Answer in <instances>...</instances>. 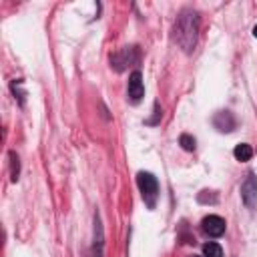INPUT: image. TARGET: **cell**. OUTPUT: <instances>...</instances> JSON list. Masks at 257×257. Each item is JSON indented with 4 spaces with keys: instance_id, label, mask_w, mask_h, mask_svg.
I'll list each match as a JSON object with an SVG mask.
<instances>
[{
    "instance_id": "cell-4",
    "label": "cell",
    "mask_w": 257,
    "mask_h": 257,
    "mask_svg": "<svg viewBox=\"0 0 257 257\" xmlns=\"http://www.w3.org/2000/svg\"><path fill=\"white\" fill-rule=\"evenodd\" d=\"M203 231L209 237H221L225 233V219H221L219 215H209L203 219Z\"/></svg>"
},
{
    "instance_id": "cell-9",
    "label": "cell",
    "mask_w": 257,
    "mask_h": 257,
    "mask_svg": "<svg viewBox=\"0 0 257 257\" xmlns=\"http://www.w3.org/2000/svg\"><path fill=\"white\" fill-rule=\"evenodd\" d=\"M179 145H181L185 151H195V139H193L191 135H187V133H183V135L179 137Z\"/></svg>"
},
{
    "instance_id": "cell-7",
    "label": "cell",
    "mask_w": 257,
    "mask_h": 257,
    "mask_svg": "<svg viewBox=\"0 0 257 257\" xmlns=\"http://www.w3.org/2000/svg\"><path fill=\"white\" fill-rule=\"evenodd\" d=\"M233 155H235V159H237V161L245 163V161H249V159L253 157V149H251V145H247V143H241V145H237V147H235Z\"/></svg>"
},
{
    "instance_id": "cell-6",
    "label": "cell",
    "mask_w": 257,
    "mask_h": 257,
    "mask_svg": "<svg viewBox=\"0 0 257 257\" xmlns=\"http://www.w3.org/2000/svg\"><path fill=\"white\" fill-rule=\"evenodd\" d=\"M215 126L219 128V131H233V126H235V120H233V116H231V112H219L217 116H215Z\"/></svg>"
},
{
    "instance_id": "cell-3",
    "label": "cell",
    "mask_w": 257,
    "mask_h": 257,
    "mask_svg": "<svg viewBox=\"0 0 257 257\" xmlns=\"http://www.w3.org/2000/svg\"><path fill=\"white\" fill-rule=\"evenodd\" d=\"M241 199L249 209H253L257 205V177L253 173H249L241 185Z\"/></svg>"
},
{
    "instance_id": "cell-2",
    "label": "cell",
    "mask_w": 257,
    "mask_h": 257,
    "mask_svg": "<svg viewBox=\"0 0 257 257\" xmlns=\"http://www.w3.org/2000/svg\"><path fill=\"white\" fill-rule=\"evenodd\" d=\"M137 183H139L143 201L149 205V209H153L157 205V197H159V181H157V177L151 175V173L141 171L137 175Z\"/></svg>"
},
{
    "instance_id": "cell-5",
    "label": "cell",
    "mask_w": 257,
    "mask_h": 257,
    "mask_svg": "<svg viewBox=\"0 0 257 257\" xmlns=\"http://www.w3.org/2000/svg\"><path fill=\"white\" fill-rule=\"evenodd\" d=\"M145 94V86H143V76L139 70H135L128 78V98L131 102H139Z\"/></svg>"
},
{
    "instance_id": "cell-11",
    "label": "cell",
    "mask_w": 257,
    "mask_h": 257,
    "mask_svg": "<svg viewBox=\"0 0 257 257\" xmlns=\"http://www.w3.org/2000/svg\"><path fill=\"white\" fill-rule=\"evenodd\" d=\"M253 36H255V38H257V24H255V26H253Z\"/></svg>"
},
{
    "instance_id": "cell-8",
    "label": "cell",
    "mask_w": 257,
    "mask_h": 257,
    "mask_svg": "<svg viewBox=\"0 0 257 257\" xmlns=\"http://www.w3.org/2000/svg\"><path fill=\"white\" fill-rule=\"evenodd\" d=\"M203 257H223V249H221V245L219 243H207L205 247H203Z\"/></svg>"
},
{
    "instance_id": "cell-1",
    "label": "cell",
    "mask_w": 257,
    "mask_h": 257,
    "mask_svg": "<svg viewBox=\"0 0 257 257\" xmlns=\"http://www.w3.org/2000/svg\"><path fill=\"white\" fill-rule=\"evenodd\" d=\"M197 36H199V16L193 10H185L175 24V40L185 52H191L197 44Z\"/></svg>"
},
{
    "instance_id": "cell-10",
    "label": "cell",
    "mask_w": 257,
    "mask_h": 257,
    "mask_svg": "<svg viewBox=\"0 0 257 257\" xmlns=\"http://www.w3.org/2000/svg\"><path fill=\"white\" fill-rule=\"evenodd\" d=\"M10 161H12V181H18V167H20V163H18V157L14 155V153H10Z\"/></svg>"
}]
</instances>
